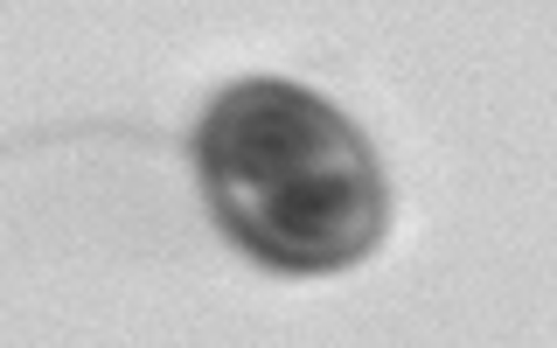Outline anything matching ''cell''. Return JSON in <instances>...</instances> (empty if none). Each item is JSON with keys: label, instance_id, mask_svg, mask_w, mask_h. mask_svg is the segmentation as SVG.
<instances>
[{"label": "cell", "instance_id": "obj_1", "mask_svg": "<svg viewBox=\"0 0 557 348\" xmlns=\"http://www.w3.org/2000/svg\"><path fill=\"white\" fill-rule=\"evenodd\" d=\"M196 182L223 237L272 272H342L391 223V188L356 119L286 77H244L209 98Z\"/></svg>", "mask_w": 557, "mask_h": 348}]
</instances>
